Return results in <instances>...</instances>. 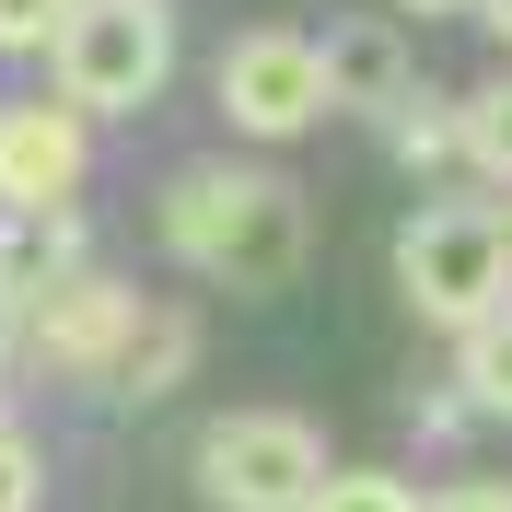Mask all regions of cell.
Here are the masks:
<instances>
[{
    "label": "cell",
    "instance_id": "obj_1",
    "mask_svg": "<svg viewBox=\"0 0 512 512\" xmlns=\"http://www.w3.org/2000/svg\"><path fill=\"white\" fill-rule=\"evenodd\" d=\"M163 245L233 291H268L303 268V198L280 175H256V163H187L163 187Z\"/></svg>",
    "mask_w": 512,
    "mask_h": 512
},
{
    "label": "cell",
    "instance_id": "obj_2",
    "mask_svg": "<svg viewBox=\"0 0 512 512\" xmlns=\"http://www.w3.org/2000/svg\"><path fill=\"white\" fill-rule=\"evenodd\" d=\"M47 70L70 117H140L175 70V0H70Z\"/></svg>",
    "mask_w": 512,
    "mask_h": 512
},
{
    "label": "cell",
    "instance_id": "obj_3",
    "mask_svg": "<svg viewBox=\"0 0 512 512\" xmlns=\"http://www.w3.org/2000/svg\"><path fill=\"white\" fill-rule=\"evenodd\" d=\"M396 291H408V315L466 338L478 315L512 303V222L501 210H466V198H431L408 222V245H396Z\"/></svg>",
    "mask_w": 512,
    "mask_h": 512
},
{
    "label": "cell",
    "instance_id": "obj_4",
    "mask_svg": "<svg viewBox=\"0 0 512 512\" xmlns=\"http://www.w3.org/2000/svg\"><path fill=\"white\" fill-rule=\"evenodd\" d=\"M326 478V431L291 408H233L198 431V501L210 512H303Z\"/></svg>",
    "mask_w": 512,
    "mask_h": 512
},
{
    "label": "cell",
    "instance_id": "obj_5",
    "mask_svg": "<svg viewBox=\"0 0 512 512\" xmlns=\"http://www.w3.org/2000/svg\"><path fill=\"white\" fill-rule=\"evenodd\" d=\"M326 117V59L315 35L291 24H256L222 47V128H245V140H303V128Z\"/></svg>",
    "mask_w": 512,
    "mask_h": 512
},
{
    "label": "cell",
    "instance_id": "obj_6",
    "mask_svg": "<svg viewBox=\"0 0 512 512\" xmlns=\"http://www.w3.org/2000/svg\"><path fill=\"white\" fill-rule=\"evenodd\" d=\"M128 326H140V291L105 280V268H70V280L24 315V350L47 361V373H70V384H105L117 350H128Z\"/></svg>",
    "mask_w": 512,
    "mask_h": 512
},
{
    "label": "cell",
    "instance_id": "obj_7",
    "mask_svg": "<svg viewBox=\"0 0 512 512\" xmlns=\"http://www.w3.org/2000/svg\"><path fill=\"white\" fill-rule=\"evenodd\" d=\"M94 163V117H70L59 94L0 105V210H70Z\"/></svg>",
    "mask_w": 512,
    "mask_h": 512
},
{
    "label": "cell",
    "instance_id": "obj_8",
    "mask_svg": "<svg viewBox=\"0 0 512 512\" xmlns=\"http://www.w3.org/2000/svg\"><path fill=\"white\" fill-rule=\"evenodd\" d=\"M70 268H82V222H70V210H0V315L12 326H24Z\"/></svg>",
    "mask_w": 512,
    "mask_h": 512
},
{
    "label": "cell",
    "instance_id": "obj_9",
    "mask_svg": "<svg viewBox=\"0 0 512 512\" xmlns=\"http://www.w3.org/2000/svg\"><path fill=\"white\" fill-rule=\"evenodd\" d=\"M315 59H326V105H373V117L419 82V70H408V35L373 24V12H361V24H326Z\"/></svg>",
    "mask_w": 512,
    "mask_h": 512
},
{
    "label": "cell",
    "instance_id": "obj_10",
    "mask_svg": "<svg viewBox=\"0 0 512 512\" xmlns=\"http://www.w3.org/2000/svg\"><path fill=\"white\" fill-rule=\"evenodd\" d=\"M187 361H198V326L140 303V326H128V350H117V373H105V396H117V408H152L163 384H187Z\"/></svg>",
    "mask_w": 512,
    "mask_h": 512
},
{
    "label": "cell",
    "instance_id": "obj_11",
    "mask_svg": "<svg viewBox=\"0 0 512 512\" xmlns=\"http://www.w3.org/2000/svg\"><path fill=\"white\" fill-rule=\"evenodd\" d=\"M384 152L396 163H419V175H431V163H466V105H443V94H396L384 105Z\"/></svg>",
    "mask_w": 512,
    "mask_h": 512
},
{
    "label": "cell",
    "instance_id": "obj_12",
    "mask_svg": "<svg viewBox=\"0 0 512 512\" xmlns=\"http://www.w3.org/2000/svg\"><path fill=\"white\" fill-rule=\"evenodd\" d=\"M466 408L512 419V303H501V315H478V326H466Z\"/></svg>",
    "mask_w": 512,
    "mask_h": 512
},
{
    "label": "cell",
    "instance_id": "obj_13",
    "mask_svg": "<svg viewBox=\"0 0 512 512\" xmlns=\"http://www.w3.org/2000/svg\"><path fill=\"white\" fill-rule=\"evenodd\" d=\"M303 512H419V489L396 478V466H326Z\"/></svg>",
    "mask_w": 512,
    "mask_h": 512
},
{
    "label": "cell",
    "instance_id": "obj_14",
    "mask_svg": "<svg viewBox=\"0 0 512 512\" xmlns=\"http://www.w3.org/2000/svg\"><path fill=\"white\" fill-rule=\"evenodd\" d=\"M466 163L512 187V82H489V94H466Z\"/></svg>",
    "mask_w": 512,
    "mask_h": 512
},
{
    "label": "cell",
    "instance_id": "obj_15",
    "mask_svg": "<svg viewBox=\"0 0 512 512\" xmlns=\"http://www.w3.org/2000/svg\"><path fill=\"white\" fill-rule=\"evenodd\" d=\"M70 24V0H0V59H47Z\"/></svg>",
    "mask_w": 512,
    "mask_h": 512
},
{
    "label": "cell",
    "instance_id": "obj_16",
    "mask_svg": "<svg viewBox=\"0 0 512 512\" xmlns=\"http://www.w3.org/2000/svg\"><path fill=\"white\" fill-rule=\"evenodd\" d=\"M35 501H47V466H35V443L0 419V512H35Z\"/></svg>",
    "mask_w": 512,
    "mask_h": 512
},
{
    "label": "cell",
    "instance_id": "obj_17",
    "mask_svg": "<svg viewBox=\"0 0 512 512\" xmlns=\"http://www.w3.org/2000/svg\"><path fill=\"white\" fill-rule=\"evenodd\" d=\"M419 512H512V478H454V489H419Z\"/></svg>",
    "mask_w": 512,
    "mask_h": 512
},
{
    "label": "cell",
    "instance_id": "obj_18",
    "mask_svg": "<svg viewBox=\"0 0 512 512\" xmlns=\"http://www.w3.org/2000/svg\"><path fill=\"white\" fill-rule=\"evenodd\" d=\"M478 24H489V35H501V47H512V0H478Z\"/></svg>",
    "mask_w": 512,
    "mask_h": 512
},
{
    "label": "cell",
    "instance_id": "obj_19",
    "mask_svg": "<svg viewBox=\"0 0 512 512\" xmlns=\"http://www.w3.org/2000/svg\"><path fill=\"white\" fill-rule=\"evenodd\" d=\"M396 12H478V0H396Z\"/></svg>",
    "mask_w": 512,
    "mask_h": 512
},
{
    "label": "cell",
    "instance_id": "obj_20",
    "mask_svg": "<svg viewBox=\"0 0 512 512\" xmlns=\"http://www.w3.org/2000/svg\"><path fill=\"white\" fill-rule=\"evenodd\" d=\"M12 350H24V326H12V315H0V361H12Z\"/></svg>",
    "mask_w": 512,
    "mask_h": 512
}]
</instances>
